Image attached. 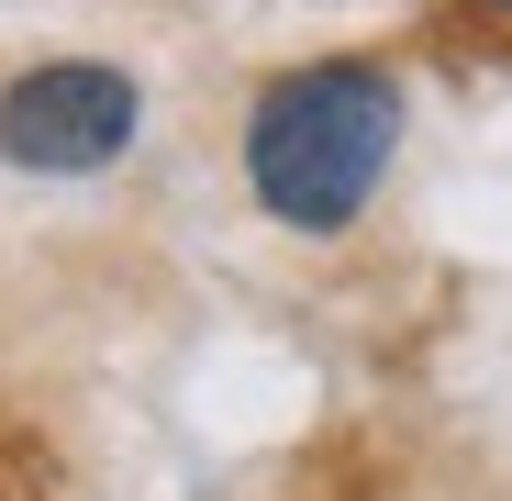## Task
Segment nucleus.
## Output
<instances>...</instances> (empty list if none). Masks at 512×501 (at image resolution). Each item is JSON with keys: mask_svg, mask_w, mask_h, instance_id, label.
Wrapping results in <instances>:
<instances>
[{"mask_svg": "<svg viewBox=\"0 0 512 501\" xmlns=\"http://www.w3.org/2000/svg\"><path fill=\"white\" fill-rule=\"evenodd\" d=\"M401 145V78L368 56H323L256 90L245 112V190L301 234H346Z\"/></svg>", "mask_w": 512, "mask_h": 501, "instance_id": "1", "label": "nucleus"}, {"mask_svg": "<svg viewBox=\"0 0 512 501\" xmlns=\"http://www.w3.org/2000/svg\"><path fill=\"white\" fill-rule=\"evenodd\" d=\"M479 12H490V23H512V0H479Z\"/></svg>", "mask_w": 512, "mask_h": 501, "instance_id": "4", "label": "nucleus"}, {"mask_svg": "<svg viewBox=\"0 0 512 501\" xmlns=\"http://www.w3.org/2000/svg\"><path fill=\"white\" fill-rule=\"evenodd\" d=\"M145 101L134 78L101 67V56H56V67H23L0 90V156L12 167H45V179H78V167H112L134 145Z\"/></svg>", "mask_w": 512, "mask_h": 501, "instance_id": "2", "label": "nucleus"}, {"mask_svg": "<svg viewBox=\"0 0 512 501\" xmlns=\"http://www.w3.org/2000/svg\"><path fill=\"white\" fill-rule=\"evenodd\" d=\"M0 501H56V457L0 412Z\"/></svg>", "mask_w": 512, "mask_h": 501, "instance_id": "3", "label": "nucleus"}]
</instances>
